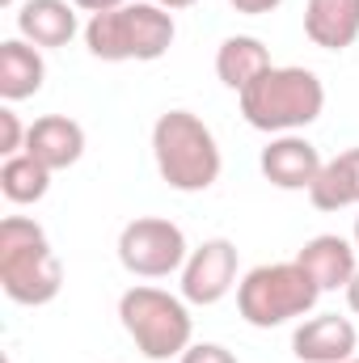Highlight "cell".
Instances as JSON below:
<instances>
[{"label": "cell", "mask_w": 359, "mask_h": 363, "mask_svg": "<svg viewBox=\"0 0 359 363\" xmlns=\"http://www.w3.org/2000/svg\"><path fill=\"white\" fill-rule=\"evenodd\" d=\"M241 101V114L254 131H267V135H292V131H304L321 118L326 110V85L313 68H300V64H275L267 68L250 89L237 93Z\"/></svg>", "instance_id": "1"}, {"label": "cell", "mask_w": 359, "mask_h": 363, "mask_svg": "<svg viewBox=\"0 0 359 363\" xmlns=\"http://www.w3.org/2000/svg\"><path fill=\"white\" fill-rule=\"evenodd\" d=\"M0 287L13 304H51L64 287V262L47 241V228L30 216L0 220Z\"/></svg>", "instance_id": "2"}, {"label": "cell", "mask_w": 359, "mask_h": 363, "mask_svg": "<svg viewBox=\"0 0 359 363\" xmlns=\"http://www.w3.org/2000/svg\"><path fill=\"white\" fill-rule=\"evenodd\" d=\"M153 161H157L161 182L178 194L211 190L224 169L216 131L190 110H165L153 123Z\"/></svg>", "instance_id": "3"}, {"label": "cell", "mask_w": 359, "mask_h": 363, "mask_svg": "<svg viewBox=\"0 0 359 363\" xmlns=\"http://www.w3.org/2000/svg\"><path fill=\"white\" fill-rule=\"evenodd\" d=\"M118 321L148 363L182 359V351L194 342L190 304L165 287H153V283H136L118 296Z\"/></svg>", "instance_id": "4"}, {"label": "cell", "mask_w": 359, "mask_h": 363, "mask_svg": "<svg viewBox=\"0 0 359 363\" xmlns=\"http://www.w3.org/2000/svg\"><path fill=\"white\" fill-rule=\"evenodd\" d=\"M321 287L309 279V271L292 262H263L237 283V313L254 330H275L287 321H300L317 308Z\"/></svg>", "instance_id": "5"}, {"label": "cell", "mask_w": 359, "mask_h": 363, "mask_svg": "<svg viewBox=\"0 0 359 363\" xmlns=\"http://www.w3.org/2000/svg\"><path fill=\"white\" fill-rule=\"evenodd\" d=\"M190 258L186 233L165 216H140L118 233V262L136 279H170Z\"/></svg>", "instance_id": "6"}, {"label": "cell", "mask_w": 359, "mask_h": 363, "mask_svg": "<svg viewBox=\"0 0 359 363\" xmlns=\"http://www.w3.org/2000/svg\"><path fill=\"white\" fill-rule=\"evenodd\" d=\"M237 245L228 237H207L203 245L190 250L186 267H182V300L186 304H199V308H211L220 304L233 287H237Z\"/></svg>", "instance_id": "7"}, {"label": "cell", "mask_w": 359, "mask_h": 363, "mask_svg": "<svg viewBox=\"0 0 359 363\" xmlns=\"http://www.w3.org/2000/svg\"><path fill=\"white\" fill-rule=\"evenodd\" d=\"M292 355L300 363H347L359 355V334L351 317L317 313L304 317L292 334Z\"/></svg>", "instance_id": "8"}, {"label": "cell", "mask_w": 359, "mask_h": 363, "mask_svg": "<svg viewBox=\"0 0 359 363\" xmlns=\"http://www.w3.org/2000/svg\"><path fill=\"white\" fill-rule=\"evenodd\" d=\"M321 165H326V161H321L317 144L304 140L300 131H292V135H270V144L263 148V157H258L263 178H267L270 186H279V190H313Z\"/></svg>", "instance_id": "9"}, {"label": "cell", "mask_w": 359, "mask_h": 363, "mask_svg": "<svg viewBox=\"0 0 359 363\" xmlns=\"http://www.w3.org/2000/svg\"><path fill=\"white\" fill-rule=\"evenodd\" d=\"M77 34H85V30H81L72 0H21L17 4V38L34 43L38 51L68 47Z\"/></svg>", "instance_id": "10"}, {"label": "cell", "mask_w": 359, "mask_h": 363, "mask_svg": "<svg viewBox=\"0 0 359 363\" xmlns=\"http://www.w3.org/2000/svg\"><path fill=\"white\" fill-rule=\"evenodd\" d=\"M26 152L34 161H43L51 174L60 169H72L81 157H85V127L68 114H43L30 123V135H26Z\"/></svg>", "instance_id": "11"}, {"label": "cell", "mask_w": 359, "mask_h": 363, "mask_svg": "<svg viewBox=\"0 0 359 363\" xmlns=\"http://www.w3.org/2000/svg\"><path fill=\"white\" fill-rule=\"evenodd\" d=\"M296 262L309 271V279L321 287V296L326 291H347V283L355 279L359 271V250L355 241H347V237H338V233H321V237H313V241H304L300 245V254H296Z\"/></svg>", "instance_id": "12"}, {"label": "cell", "mask_w": 359, "mask_h": 363, "mask_svg": "<svg viewBox=\"0 0 359 363\" xmlns=\"http://www.w3.org/2000/svg\"><path fill=\"white\" fill-rule=\"evenodd\" d=\"M304 38L321 51L359 43V0H304Z\"/></svg>", "instance_id": "13"}, {"label": "cell", "mask_w": 359, "mask_h": 363, "mask_svg": "<svg viewBox=\"0 0 359 363\" xmlns=\"http://www.w3.org/2000/svg\"><path fill=\"white\" fill-rule=\"evenodd\" d=\"M43 85H47L43 51L26 38H4L0 43V97H4V106L34 97Z\"/></svg>", "instance_id": "14"}, {"label": "cell", "mask_w": 359, "mask_h": 363, "mask_svg": "<svg viewBox=\"0 0 359 363\" xmlns=\"http://www.w3.org/2000/svg\"><path fill=\"white\" fill-rule=\"evenodd\" d=\"M127 30H131V60L136 64H153V60L170 55V47L178 38L174 13L153 4V0H131L127 4Z\"/></svg>", "instance_id": "15"}, {"label": "cell", "mask_w": 359, "mask_h": 363, "mask_svg": "<svg viewBox=\"0 0 359 363\" xmlns=\"http://www.w3.org/2000/svg\"><path fill=\"white\" fill-rule=\"evenodd\" d=\"M270 64V51L263 38H254V34H228L220 47H216V77H220V85L233 93L250 89Z\"/></svg>", "instance_id": "16"}, {"label": "cell", "mask_w": 359, "mask_h": 363, "mask_svg": "<svg viewBox=\"0 0 359 363\" xmlns=\"http://www.w3.org/2000/svg\"><path fill=\"white\" fill-rule=\"evenodd\" d=\"M309 203L317 211L359 207V148H347V152H338L334 161L321 165V174L309 190Z\"/></svg>", "instance_id": "17"}, {"label": "cell", "mask_w": 359, "mask_h": 363, "mask_svg": "<svg viewBox=\"0 0 359 363\" xmlns=\"http://www.w3.org/2000/svg\"><path fill=\"white\" fill-rule=\"evenodd\" d=\"M47 190H51V169H47L43 161H34L30 152L4 157V165H0V194H4L13 207L43 203Z\"/></svg>", "instance_id": "18"}, {"label": "cell", "mask_w": 359, "mask_h": 363, "mask_svg": "<svg viewBox=\"0 0 359 363\" xmlns=\"http://www.w3.org/2000/svg\"><path fill=\"white\" fill-rule=\"evenodd\" d=\"M26 135H30V127H21V118L13 114V106H4L0 110V157L26 152Z\"/></svg>", "instance_id": "19"}, {"label": "cell", "mask_w": 359, "mask_h": 363, "mask_svg": "<svg viewBox=\"0 0 359 363\" xmlns=\"http://www.w3.org/2000/svg\"><path fill=\"white\" fill-rule=\"evenodd\" d=\"M178 363H241V359L228 347H220V342H190Z\"/></svg>", "instance_id": "20"}, {"label": "cell", "mask_w": 359, "mask_h": 363, "mask_svg": "<svg viewBox=\"0 0 359 363\" xmlns=\"http://www.w3.org/2000/svg\"><path fill=\"white\" fill-rule=\"evenodd\" d=\"M241 17H267V13H275L283 0H228Z\"/></svg>", "instance_id": "21"}, {"label": "cell", "mask_w": 359, "mask_h": 363, "mask_svg": "<svg viewBox=\"0 0 359 363\" xmlns=\"http://www.w3.org/2000/svg\"><path fill=\"white\" fill-rule=\"evenodd\" d=\"M72 4H77V9H81V13H110V9H123V4H131V0H72Z\"/></svg>", "instance_id": "22"}, {"label": "cell", "mask_w": 359, "mask_h": 363, "mask_svg": "<svg viewBox=\"0 0 359 363\" xmlns=\"http://www.w3.org/2000/svg\"><path fill=\"white\" fill-rule=\"evenodd\" d=\"M347 304H351V313L359 317V271H355V279L347 283Z\"/></svg>", "instance_id": "23"}, {"label": "cell", "mask_w": 359, "mask_h": 363, "mask_svg": "<svg viewBox=\"0 0 359 363\" xmlns=\"http://www.w3.org/2000/svg\"><path fill=\"white\" fill-rule=\"evenodd\" d=\"M153 4H161V9H170V13H182V9H190V4H199V0H153Z\"/></svg>", "instance_id": "24"}, {"label": "cell", "mask_w": 359, "mask_h": 363, "mask_svg": "<svg viewBox=\"0 0 359 363\" xmlns=\"http://www.w3.org/2000/svg\"><path fill=\"white\" fill-rule=\"evenodd\" d=\"M351 241H355V250H359V216H355V233H351Z\"/></svg>", "instance_id": "25"}, {"label": "cell", "mask_w": 359, "mask_h": 363, "mask_svg": "<svg viewBox=\"0 0 359 363\" xmlns=\"http://www.w3.org/2000/svg\"><path fill=\"white\" fill-rule=\"evenodd\" d=\"M0 4H4V9H17V0H0Z\"/></svg>", "instance_id": "26"}, {"label": "cell", "mask_w": 359, "mask_h": 363, "mask_svg": "<svg viewBox=\"0 0 359 363\" xmlns=\"http://www.w3.org/2000/svg\"><path fill=\"white\" fill-rule=\"evenodd\" d=\"M347 363H359V355H355V359H347Z\"/></svg>", "instance_id": "27"}]
</instances>
